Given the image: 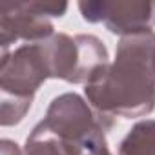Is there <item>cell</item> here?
Listing matches in <instances>:
<instances>
[{
    "mask_svg": "<svg viewBox=\"0 0 155 155\" xmlns=\"http://www.w3.org/2000/svg\"><path fill=\"white\" fill-rule=\"evenodd\" d=\"M0 151H2V155H24V151H20L18 144L9 140V139H2V142H0Z\"/></svg>",
    "mask_w": 155,
    "mask_h": 155,
    "instance_id": "obj_11",
    "label": "cell"
},
{
    "mask_svg": "<svg viewBox=\"0 0 155 155\" xmlns=\"http://www.w3.org/2000/svg\"><path fill=\"white\" fill-rule=\"evenodd\" d=\"M155 33L120 37L113 62L84 84L86 101L106 117L135 119L155 110Z\"/></svg>",
    "mask_w": 155,
    "mask_h": 155,
    "instance_id": "obj_1",
    "label": "cell"
},
{
    "mask_svg": "<svg viewBox=\"0 0 155 155\" xmlns=\"http://www.w3.org/2000/svg\"><path fill=\"white\" fill-rule=\"evenodd\" d=\"M153 68H155V58H153Z\"/></svg>",
    "mask_w": 155,
    "mask_h": 155,
    "instance_id": "obj_12",
    "label": "cell"
},
{
    "mask_svg": "<svg viewBox=\"0 0 155 155\" xmlns=\"http://www.w3.org/2000/svg\"><path fill=\"white\" fill-rule=\"evenodd\" d=\"M49 79L42 44H22L11 53H2L0 60V91L2 95L33 99L38 88Z\"/></svg>",
    "mask_w": 155,
    "mask_h": 155,
    "instance_id": "obj_6",
    "label": "cell"
},
{
    "mask_svg": "<svg viewBox=\"0 0 155 155\" xmlns=\"http://www.w3.org/2000/svg\"><path fill=\"white\" fill-rule=\"evenodd\" d=\"M86 22H102L110 33L128 37L151 31L155 26V2L142 0H88L79 2Z\"/></svg>",
    "mask_w": 155,
    "mask_h": 155,
    "instance_id": "obj_5",
    "label": "cell"
},
{
    "mask_svg": "<svg viewBox=\"0 0 155 155\" xmlns=\"http://www.w3.org/2000/svg\"><path fill=\"white\" fill-rule=\"evenodd\" d=\"M31 104H33V99L2 95V102H0V124L2 126L18 124L26 117V113L29 111Z\"/></svg>",
    "mask_w": 155,
    "mask_h": 155,
    "instance_id": "obj_9",
    "label": "cell"
},
{
    "mask_svg": "<svg viewBox=\"0 0 155 155\" xmlns=\"http://www.w3.org/2000/svg\"><path fill=\"white\" fill-rule=\"evenodd\" d=\"M24 155H81V150L62 140L42 122H38L26 139Z\"/></svg>",
    "mask_w": 155,
    "mask_h": 155,
    "instance_id": "obj_7",
    "label": "cell"
},
{
    "mask_svg": "<svg viewBox=\"0 0 155 155\" xmlns=\"http://www.w3.org/2000/svg\"><path fill=\"white\" fill-rule=\"evenodd\" d=\"M51 133L81 150L106 140L115 119L99 113L86 99L77 93H62L51 101L46 117L40 120Z\"/></svg>",
    "mask_w": 155,
    "mask_h": 155,
    "instance_id": "obj_2",
    "label": "cell"
},
{
    "mask_svg": "<svg viewBox=\"0 0 155 155\" xmlns=\"http://www.w3.org/2000/svg\"><path fill=\"white\" fill-rule=\"evenodd\" d=\"M49 71V79H60L69 84H86L91 75L108 64V49L95 35L55 33L40 42Z\"/></svg>",
    "mask_w": 155,
    "mask_h": 155,
    "instance_id": "obj_3",
    "label": "cell"
},
{
    "mask_svg": "<svg viewBox=\"0 0 155 155\" xmlns=\"http://www.w3.org/2000/svg\"><path fill=\"white\" fill-rule=\"evenodd\" d=\"M82 155H113V153H111L110 148H108V140H101V142H97V144L86 148V150L82 151Z\"/></svg>",
    "mask_w": 155,
    "mask_h": 155,
    "instance_id": "obj_10",
    "label": "cell"
},
{
    "mask_svg": "<svg viewBox=\"0 0 155 155\" xmlns=\"http://www.w3.org/2000/svg\"><path fill=\"white\" fill-rule=\"evenodd\" d=\"M66 2H2L0 4V46L9 53V46L24 40L38 44L55 35L51 18H60L68 11Z\"/></svg>",
    "mask_w": 155,
    "mask_h": 155,
    "instance_id": "obj_4",
    "label": "cell"
},
{
    "mask_svg": "<svg viewBox=\"0 0 155 155\" xmlns=\"http://www.w3.org/2000/svg\"><path fill=\"white\" fill-rule=\"evenodd\" d=\"M119 155H155V119L139 120L120 140Z\"/></svg>",
    "mask_w": 155,
    "mask_h": 155,
    "instance_id": "obj_8",
    "label": "cell"
}]
</instances>
